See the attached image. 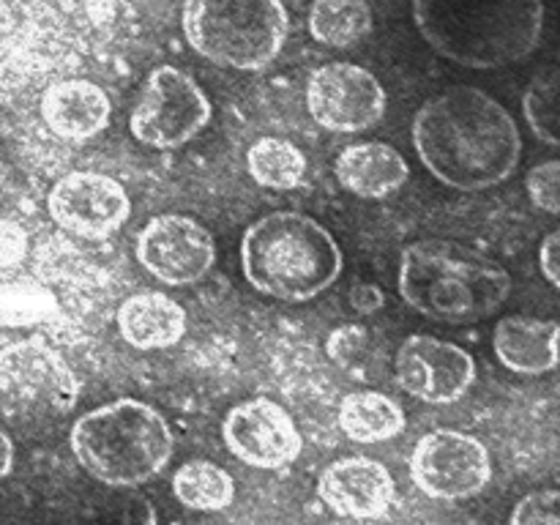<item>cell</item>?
Masks as SVG:
<instances>
[{"mask_svg": "<svg viewBox=\"0 0 560 525\" xmlns=\"http://www.w3.org/2000/svg\"><path fill=\"white\" fill-rule=\"evenodd\" d=\"M539 268L547 282L560 290V230H552L539 246Z\"/></svg>", "mask_w": 560, "mask_h": 525, "instance_id": "obj_30", "label": "cell"}, {"mask_svg": "<svg viewBox=\"0 0 560 525\" xmlns=\"http://www.w3.org/2000/svg\"><path fill=\"white\" fill-rule=\"evenodd\" d=\"M222 435L241 463L262 470L284 468L304 446L288 410L266 397L235 405L224 419Z\"/></svg>", "mask_w": 560, "mask_h": 525, "instance_id": "obj_14", "label": "cell"}, {"mask_svg": "<svg viewBox=\"0 0 560 525\" xmlns=\"http://www.w3.org/2000/svg\"><path fill=\"white\" fill-rule=\"evenodd\" d=\"M512 523H560V490H539L514 506Z\"/></svg>", "mask_w": 560, "mask_h": 525, "instance_id": "obj_27", "label": "cell"}, {"mask_svg": "<svg viewBox=\"0 0 560 525\" xmlns=\"http://www.w3.org/2000/svg\"><path fill=\"white\" fill-rule=\"evenodd\" d=\"M306 107L317 126L339 135L372 129L386 113V91L370 69L355 63H326L306 82Z\"/></svg>", "mask_w": 560, "mask_h": 525, "instance_id": "obj_10", "label": "cell"}, {"mask_svg": "<svg viewBox=\"0 0 560 525\" xmlns=\"http://www.w3.org/2000/svg\"><path fill=\"white\" fill-rule=\"evenodd\" d=\"M399 293L432 320L474 323L506 304L512 277L490 257L446 238H421L402 252Z\"/></svg>", "mask_w": 560, "mask_h": 525, "instance_id": "obj_3", "label": "cell"}, {"mask_svg": "<svg viewBox=\"0 0 560 525\" xmlns=\"http://www.w3.org/2000/svg\"><path fill=\"white\" fill-rule=\"evenodd\" d=\"M249 175L266 189H295L306 175V156L282 137H260L246 153Z\"/></svg>", "mask_w": 560, "mask_h": 525, "instance_id": "obj_23", "label": "cell"}, {"mask_svg": "<svg viewBox=\"0 0 560 525\" xmlns=\"http://www.w3.org/2000/svg\"><path fill=\"white\" fill-rule=\"evenodd\" d=\"M180 25L197 55L238 71L271 66L290 31L282 0H184Z\"/></svg>", "mask_w": 560, "mask_h": 525, "instance_id": "obj_6", "label": "cell"}, {"mask_svg": "<svg viewBox=\"0 0 560 525\" xmlns=\"http://www.w3.org/2000/svg\"><path fill=\"white\" fill-rule=\"evenodd\" d=\"M383 290L377 288V284H370V282H361V284H353V290H350V304H353L355 312H361V315H370V312L381 310L383 306Z\"/></svg>", "mask_w": 560, "mask_h": 525, "instance_id": "obj_31", "label": "cell"}, {"mask_svg": "<svg viewBox=\"0 0 560 525\" xmlns=\"http://www.w3.org/2000/svg\"><path fill=\"white\" fill-rule=\"evenodd\" d=\"M334 173L350 195L381 200L408 180L410 167L402 153L386 142H355L339 153Z\"/></svg>", "mask_w": 560, "mask_h": 525, "instance_id": "obj_18", "label": "cell"}, {"mask_svg": "<svg viewBox=\"0 0 560 525\" xmlns=\"http://www.w3.org/2000/svg\"><path fill=\"white\" fill-rule=\"evenodd\" d=\"M246 282L279 301H310L337 282L342 249L334 235L301 211H273L241 238Z\"/></svg>", "mask_w": 560, "mask_h": 525, "instance_id": "obj_4", "label": "cell"}, {"mask_svg": "<svg viewBox=\"0 0 560 525\" xmlns=\"http://www.w3.org/2000/svg\"><path fill=\"white\" fill-rule=\"evenodd\" d=\"M498 361L517 375H547L560 364V323L509 315L492 331Z\"/></svg>", "mask_w": 560, "mask_h": 525, "instance_id": "obj_17", "label": "cell"}, {"mask_svg": "<svg viewBox=\"0 0 560 525\" xmlns=\"http://www.w3.org/2000/svg\"><path fill=\"white\" fill-rule=\"evenodd\" d=\"M339 430L355 443H383L405 430V413L386 394L350 392L339 402Z\"/></svg>", "mask_w": 560, "mask_h": 525, "instance_id": "obj_20", "label": "cell"}, {"mask_svg": "<svg viewBox=\"0 0 560 525\" xmlns=\"http://www.w3.org/2000/svg\"><path fill=\"white\" fill-rule=\"evenodd\" d=\"M118 331L131 348H173L186 331V312L164 293H137L120 304Z\"/></svg>", "mask_w": 560, "mask_h": 525, "instance_id": "obj_19", "label": "cell"}, {"mask_svg": "<svg viewBox=\"0 0 560 525\" xmlns=\"http://www.w3.org/2000/svg\"><path fill=\"white\" fill-rule=\"evenodd\" d=\"M11 468H14V443L0 430V479H5L11 474Z\"/></svg>", "mask_w": 560, "mask_h": 525, "instance_id": "obj_32", "label": "cell"}, {"mask_svg": "<svg viewBox=\"0 0 560 525\" xmlns=\"http://www.w3.org/2000/svg\"><path fill=\"white\" fill-rule=\"evenodd\" d=\"M173 492L184 506L197 512H219L233 503L235 481L222 465L189 459L173 474Z\"/></svg>", "mask_w": 560, "mask_h": 525, "instance_id": "obj_22", "label": "cell"}, {"mask_svg": "<svg viewBox=\"0 0 560 525\" xmlns=\"http://www.w3.org/2000/svg\"><path fill=\"white\" fill-rule=\"evenodd\" d=\"M109 96L91 80L55 82L42 96V118L47 129L71 142L102 135L109 124Z\"/></svg>", "mask_w": 560, "mask_h": 525, "instance_id": "obj_16", "label": "cell"}, {"mask_svg": "<svg viewBox=\"0 0 560 525\" xmlns=\"http://www.w3.org/2000/svg\"><path fill=\"white\" fill-rule=\"evenodd\" d=\"M58 312L52 293L36 282H14L0 288V323L33 326Z\"/></svg>", "mask_w": 560, "mask_h": 525, "instance_id": "obj_25", "label": "cell"}, {"mask_svg": "<svg viewBox=\"0 0 560 525\" xmlns=\"http://www.w3.org/2000/svg\"><path fill=\"white\" fill-rule=\"evenodd\" d=\"M525 191L539 211L560 217V159H547L525 175Z\"/></svg>", "mask_w": 560, "mask_h": 525, "instance_id": "obj_26", "label": "cell"}, {"mask_svg": "<svg viewBox=\"0 0 560 525\" xmlns=\"http://www.w3.org/2000/svg\"><path fill=\"white\" fill-rule=\"evenodd\" d=\"M421 38L465 69H501L536 52L545 0H413Z\"/></svg>", "mask_w": 560, "mask_h": 525, "instance_id": "obj_2", "label": "cell"}, {"mask_svg": "<svg viewBox=\"0 0 560 525\" xmlns=\"http://www.w3.org/2000/svg\"><path fill=\"white\" fill-rule=\"evenodd\" d=\"M137 260L159 282L186 288L206 277L217 260L211 233L184 213H159L137 235Z\"/></svg>", "mask_w": 560, "mask_h": 525, "instance_id": "obj_11", "label": "cell"}, {"mask_svg": "<svg viewBox=\"0 0 560 525\" xmlns=\"http://www.w3.org/2000/svg\"><path fill=\"white\" fill-rule=\"evenodd\" d=\"M310 33L315 42L348 49L372 33V9L366 0H315L310 9Z\"/></svg>", "mask_w": 560, "mask_h": 525, "instance_id": "obj_21", "label": "cell"}, {"mask_svg": "<svg viewBox=\"0 0 560 525\" xmlns=\"http://www.w3.org/2000/svg\"><path fill=\"white\" fill-rule=\"evenodd\" d=\"M523 113L541 142L560 148V69H545L530 80Z\"/></svg>", "mask_w": 560, "mask_h": 525, "instance_id": "obj_24", "label": "cell"}, {"mask_svg": "<svg viewBox=\"0 0 560 525\" xmlns=\"http://www.w3.org/2000/svg\"><path fill=\"white\" fill-rule=\"evenodd\" d=\"M366 345V331L359 326H342L328 337V353L339 364H348L355 353Z\"/></svg>", "mask_w": 560, "mask_h": 525, "instance_id": "obj_29", "label": "cell"}, {"mask_svg": "<svg viewBox=\"0 0 560 525\" xmlns=\"http://www.w3.org/2000/svg\"><path fill=\"white\" fill-rule=\"evenodd\" d=\"M211 120V102L186 71L159 66L129 118L131 135L151 148H180Z\"/></svg>", "mask_w": 560, "mask_h": 525, "instance_id": "obj_8", "label": "cell"}, {"mask_svg": "<svg viewBox=\"0 0 560 525\" xmlns=\"http://www.w3.org/2000/svg\"><path fill=\"white\" fill-rule=\"evenodd\" d=\"M49 217L66 233L80 238H107L131 217V200L124 186L104 173L63 175L47 197Z\"/></svg>", "mask_w": 560, "mask_h": 525, "instance_id": "obj_13", "label": "cell"}, {"mask_svg": "<svg viewBox=\"0 0 560 525\" xmlns=\"http://www.w3.org/2000/svg\"><path fill=\"white\" fill-rule=\"evenodd\" d=\"M421 164L441 184L479 191L512 178L523 156L517 120L490 93L459 85L427 98L413 118Z\"/></svg>", "mask_w": 560, "mask_h": 525, "instance_id": "obj_1", "label": "cell"}, {"mask_svg": "<svg viewBox=\"0 0 560 525\" xmlns=\"http://www.w3.org/2000/svg\"><path fill=\"white\" fill-rule=\"evenodd\" d=\"M317 495L339 517L375 520L388 514L397 487L386 465L370 457H342L320 474Z\"/></svg>", "mask_w": 560, "mask_h": 525, "instance_id": "obj_15", "label": "cell"}, {"mask_svg": "<svg viewBox=\"0 0 560 525\" xmlns=\"http://www.w3.org/2000/svg\"><path fill=\"white\" fill-rule=\"evenodd\" d=\"M167 419L140 399H115L71 427L77 463L109 487H137L153 479L173 457Z\"/></svg>", "mask_w": 560, "mask_h": 525, "instance_id": "obj_5", "label": "cell"}, {"mask_svg": "<svg viewBox=\"0 0 560 525\" xmlns=\"http://www.w3.org/2000/svg\"><path fill=\"white\" fill-rule=\"evenodd\" d=\"M80 381L44 337L0 348V416L11 424L36 427L74 408Z\"/></svg>", "mask_w": 560, "mask_h": 525, "instance_id": "obj_7", "label": "cell"}, {"mask_svg": "<svg viewBox=\"0 0 560 525\" xmlns=\"http://www.w3.org/2000/svg\"><path fill=\"white\" fill-rule=\"evenodd\" d=\"M490 476V452L468 432L432 430L410 454V479L435 501H465L479 495Z\"/></svg>", "mask_w": 560, "mask_h": 525, "instance_id": "obj_9", "label": "cell"}, {"mask_svg": "<svg viewBox=\"0 0 560 525\" xmlns=\"http://www.w3.org/2000/svg\"><path fill=\"white\" fill-rule=\"evenodd\" d=\"M394 372L410 397L430 405H452L474 386L476 361L459 345L432 334H413L399 345Z\"/></svg>", "mask_w": 560, "mask_h": 525, "instance_id": "obj_12", "label": "cell"}, {"mask_svg": "<svg viewBox=\"0 0 560 525\" xmlns=\"http://www.w3.org/2000/svg\"><path fill=\"white\" fill-rule=\"evenodd\" d=\"M27 257V233L11 219L0 217V268L20 266Z\"/></svg>", "mask_w": 560, "mask_h": 525, "instance_id": "obj_28", "label": "cell"}]
</instances>
